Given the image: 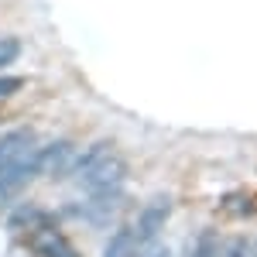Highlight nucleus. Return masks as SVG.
<instances>
[{"mask_svg": "<svg viewBox=\"0 0 257 257\" xmlns=\"http://www.w3.org/2000/svg\"><path fill=\"white\" fill-rule=\"evenodd\" d=\"M69 151L72 148L65 141H55V144H45V148H28V151L14 155L11 161H4L0 165V202L7 196H14L18 189H24L35 175L48 172L55 161L69 158Z\"/></svg>", "mask_w": 257, "mask_h": 257, "instance_id": "1", "label": "nucleus"}, {"mask_svg": "<svg viewBox=\"0 0 257 257\" xmlns=\"http://www.w3.org/2000/svg\"><path fill=\"white\" fill-rule=\"evenodd\" d=\"M76 172H79L82 196H86L89 206H110L117 199L120 185H123V165H120V158L117 155H103V148L89 151L76 165Z\"/></svg>", "mask_w": 257, "mask_h": 257, "instance_id": "2", "label": "nucleus"}, {"mask_svg": "<svg viewBox=\"0 0 257 257\" xmlns=\"http://www.w3.org/2000/svg\"><path fill=\"white\" fill-rule=\"evenodd\" d=\"M35 254L38 257H79V250L62 237V233H55V230H41L38 237H35Z\"/></svg>", "mask_w": 257, "mask_h": 257, "instance_id": "3", "label": "nucleus"}, {"mask_svg": "<svg viewBox=\"0 0 257 257\" xmlns=\"http://www.w3.org/2000/svg\"><path fill=\"white\" fill-rule=\"evenodd\" d=\"M35 144V134L24 127V131H11V134H4L0 138V165L4 161H11L14 155H21V151H28Z\"/></svg>", "mask_w": 257, "mask_h": 257, "instance_id": "4", "label": "nucleus"}, {"mask_svg": "<svg viewBox=\"0 0 257 257\" xmlns=\"http://www.w3.org/2000/svg\"><path fill=\"white\" fill-rule=\"evenodd\" d=\"M134 247H138L134 233H131V230H120L117 237L110 240V247H106L103 257H134Z\"/></svg>", "mask_w": 257, "mask_h": 257, "instance_id": "5", "label": "nucleus"}, {"mask_svg": "<svg viewBox=\"0 0 257 257\" xmlns=\"http://www.w3.org/2000/svg\"><path fill=\"white\" fill-rule=\"evenodd\" d=\"M21 55V45L14 38H0V69L4 65H11V62Z\"/></svg>", "mask_w": 257, "mask_h": 257, "instance_id": "6", "label": "nucleus"}, {"mask_svg": "<svg viewBox=\"0 0 257 257\" xmlns=\"http://www.w3.org/2000/svg\"><path fill=\"white\" fill-rule=\"evenodd\" d=\"M21 89V79L18 76H0V99L11 96V93H18Z\"/></svg>", "mask_w": 257, "mask_h": 257, "instance_id": "7", "label": "nucleus"}, {"mask_svg": "<svg viewBox=\"0 0 257 257\" xmlns=\"http://www.w3.org/2000/svg\"><path fill=\"white\" fill-rule=\"evenodd\" d=\"M192 257H216V254H213V243H209V240H202L196 250H192Z\"/></svg>", "mask_w": 257, "mask_h": 257, "instance_id": "8", "label": "nucleus"}, {"mask_svg": "<svg viewBox=\"0 0 257 257\" xmlns=\"http://www.w3.org/2000/svg\"><path fill=\"white\" fill-rule=\"evenodd\" d=\"M158 257H165V254H158Z\"/></svg>", "mask_w": 257, "mask_h": 257, "instance_id": "9", "label": "nucleus"}]
</instances>
